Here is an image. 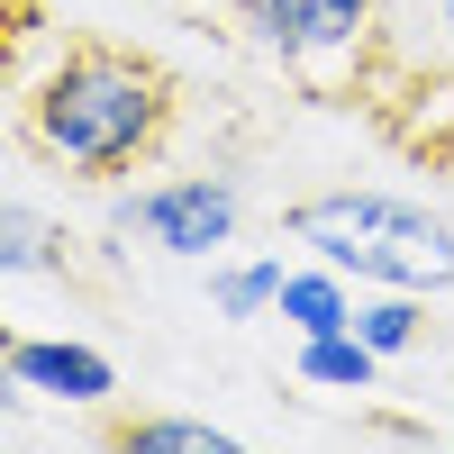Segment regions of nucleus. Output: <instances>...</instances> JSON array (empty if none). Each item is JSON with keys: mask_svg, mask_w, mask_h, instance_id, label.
<instances>
[{"mask_svg": "<svg viewBox=\"0 0 454 454\" xmlns=\"http://www.w3.org/2000/svg\"><path fill=\"white\" fill-rule=\"evenodd\" d=\"M100 445H137V454H237L218 419H100Z\"/></svg>", "mask_w": 454, "mask_h": 454, "instance_id": "obj_7", "label": "nucleus"}, {"mask_svg": "<svg viewBox=\"0 0 454 454\" xmlns=\"http://www.w3.org/2000/svg\"><path fill=\"white\" fill-rule=\"evenodd\" d=\"M282 318L300 327V336H336V327H355V291H346V273H291L282 282Z\"/></svg>", "mask_w": 454, "mask_h": 454, "instance_id": "obj_9", "label": "nucleus"}, {"mask_svg": "<svg viewBox=\"0 0 454 454\" xmlns=\"http://www.w3.org/2000/svg\"><path fill=\"white\" fill-rule=\"evenodd\" d=\"M119 227H137L145 246H164L182 263H209L227 237H237V182L227 173H173L155 192L119 200Z\"/></svg>", "mask_w": 454, "mask_h": 454, "instance_id": "obj_4", "label": "nucleus"}, {"mask_svg": "<svg viewBox=\"0 0 454 454\" xmlns=\"http://www.w3.org/2000/svg\"><path fill=\"white\" fill-rule=\"evenodd\" d=\"M173 119H182V73L145 46H119V36H73L19 91V145L82 182H119L155 164Z\"/></svg>", "mask_w": 454, "mask_h": 454, "instance_id": "obj_1", "label": "nucleus"}, {"mask_svg": "<svg viewBox=\"0 0 454 454\" xmlns=\"http://www.w3.org/2000/svg\"><path fill=\"white\" fill-rule=\"evenodd\" d=\"M282 263L273 254H254V263H218L209 273V309L227 318V327H246V318H263V309H282Z\"/></svg>", "mask_w": 454, "mask_h": 454, "instance_id": "obj_8", "label": "nucleus"}, {"mask_svg": "<svg viewBox=\"0 0 454 454\" xmlns=\"http://www.w3.org/2000/svg\"><path fill=\"white\" fill-rule=\"evenodd\" d=\"M445 27H454V0H445Z\"/></svg>", "mask_w": 454, "mask_h": 454, "instance_id": "obj_12", "label": "nucleus"}, {"mask_svg": "<svg viewBox=\"0 0 454 454\" xmlns=\"http://www.w3.org/2000/svg\"><path fill=\"white\" fill-rule=\"evenodd\" d=\"M55 246H64V237H46V227L27 218V200H10V209H0V263H10V273H36V263H64Z\"/></svg>", "mask_w": 454, "mask_h": 454, "instance_id": "obj_11", "label": "nucleus"}, {"mask_svg": "<svg viewBox=\"0 0 454 454\" xmlns=\"http://www.w3.org/2000/svg\"><path fill=\"white\" fill-rule=\"evenodd\" d=\"M0 372H10V391L73 400V409H109V391H119V364L100 346H73V336H10V346H0Z\"/></svg>", "mask_w": 454, "mask_h": 454, "instance_id": "obj_5", "label": "nucleus"}, {"mask_svg": "<svg viewBox=\"0 0 454 454\" xmlns=\"http://www.w3.org/2000/svg\"><path fill=\"white\" fill-rule=\"evenodd\" d=\"M291 372L309 391H372V372H382V355L364 346V327H336V336H300Z\"/></svg>", "mask_w": 454, "mask_h": 454, "instance_id": "obj_6", "label": "nucleus"}, {"mask_svg": "<svg viewBox=\"0 0 454 454\" xmlns=\"http://www.w3.org/2000/svg\"><path fill=\"white\" fill-rule=\"evenodd\" d=\"M291 237L318 246L336 273L382 282V291H454V227L409 209L391 192H309L291 200Z\"/></svg>", "mask_w": 454, "mask_h": 454, "instance_id": "obj_2", "label": "nucleus"}, {"mask_svg": "<svg viewBox=\"0 0 454 454\" xmlns=\"http://www.w3.org/2000/svg\"><path fill=\"white\" fill-rule=\"evenodd\" d=\"M237 36H254L309 91H346V64L372 36V0H237Z\"/></svg>", "mask_w": 454, "mask_h": 454, "instance_id": "obj_3", "label": "nucleus"}, {"mask_svg": "<svg viewBox=\"0 0 454 454\" xmlns=\"http://www.w3.org/2000/svg\"><path fill=\"white\" fill-rule=\"evenodd\" d=\"M355 327H364L372 355H409V346L427 336V309H419V291H382V300H364V309H355Z\"/></svg>", "mask_w": 454, "mask_h": 454, "instance_id": "obj_10", "label": "nucleus"}]
</instances>
